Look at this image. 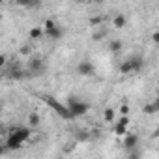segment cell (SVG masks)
Returning a JSON list of instances; mask_svg holds the SVG:
<instances>
[{"mask_svg":"<svg viewBox=\"0 0 159 159\" xmlns=\"http://www.w3.org/2000/svg\"><path fill=\"white\" fill-rule=\"evenodd\" d=\"M0 4H2V2H0Z\"/></svg>","mask_w":159,"mask_h":159,"instance_id":"cell-29","label":"cell"},{"mask_svg":"<svg viewBox=\"0 0 159 159\" xmlns=\"http://www.w3.org/2000/svg\"><path fill=\"white\" fill-rule=\"evenodd\" d=\"M39 124H41L39 114H38V112H30V114H28V125H30V127H39Z\"/></svg>","mask_w":159,"mask_h":159,"instance_id":"cell-12","label":"cell"},{"mask_svg":"<svg viewBox=\"0 0 159 159\" xmlns=\"http://www.w3.org/2000/svg\"><path fill=\"white\" fill-rule=\"evenodd\" d=\"M112 25H114V28H124V26L127 25V19H125V15H122V13L114 15V19H112Z\"/></svg>","mask_w":159,"mask_h":159,"instance_id":"cell-11","label":"cell"},{"mask_svg":"<svg viewBox=\"0 0 159 159\" xmlns=\"http://www.w3.org/2000/svg\"><path fill=\"white\" fill-rule=\"evenodd\" d=\"M142 64H144L142 56L133 54V56L122 60V64H120V73H122V75H131V73H135V71H140V69H142Z\"/></svg>","mask_w":159,"mask_h":159,"instance_id":"cell-3","label":"cell"},{"mask_svg":"<svg viewBox=\"0 0 159 159\" xmlns=\"http://www.w3.org/2000/svg\"><path fill=\"white\" fill-rule=\"evenodd\" d=\"M0 21H2V13H0Z\"/></svg>","mask_w":159,"mask_h":159,"instance_id":"cell-27","label":"cell"},{"mask_svg":"<svg viewBox=\"0 0 159 159\" xmlns=\"http://www.w3.org/2000/svg\"><path fill=\"white\" fill-rule=\"evenodd\" d=\"M124 148L127 150V152H131V150H137V146H139V135L137 133H131V131H127L124 137Z\"/></svg>","mask_w":159,"mask_h":159,"instance_id":"cell-7","label":"cell"},{"mask_svg":"<svg viewBox=\"0 0 159 159\" xmlns=\"http://www.w3.org/2000/svg\"><path fill=\"white\" fill-rule=\"evenodd\" d=\"M54 159H64V157H54Z\"/></svg>","mask_w":159,"mask_h":159,"instance_id":"cell-25","label":"cell"},{"mask_svg":"<svg viewBox=\"0 0 159 159\" xmlns=\"http://www.w3.org/2000/svg\"><path fill=\"white\" fill-rule=\"evenodd\" d=\"M21 54H30V47L28 45H23L21 47Z\"/></svg>","mask_w":159,"mask_h":159,"instance_id":"cell-22","label":"cell"},{"mask_svg":"<svg viewBox=\"0 0 159 159\" xmlns=\"http://www.w3.org/2000/svg\"><path fill=\"white\" fill-rule=\"evenodd\" d=\"M32 137V131L30 127H15L10 131V135L6 137V142H4V148L10 150V152H17L23 148V144Z\"/></svg>","mask_w":159,"mask_h":159,"instance_id":"cell-1","label":"cell"},{"mask_svg":"<svg viewBox=\"0 0 159 159\" xmlns=\"http://www.w3.org/2000/svg\"><path fill=\"white\" fill-rule=\"evenodd\" d=\"M6 64H8V58H6V54H0V69H2Z\"/></svg>","mask_w":159,"mask_h":159,"instance_id":"cell-21","label":"cell"},{"mask_svg":"<svg viewBox=\"0 0 159 159\" xmlns=\"http://www.w3.org/2000/svg\"><path fill=\"white\" fill-rule=\"evenodd\" d=\"M152 39H153V41L157 43V41H159V34H157V32H153V36H152Z\"/></svg>","mask_w":159,"mask_h":159,"instance_id":"cell-23","label":"cell"},{"mask_svg":"<svg viewBox=\"0 0 159 159\" xmlns=\"http://www.w3.org/2000/svg\"><path fill=\"white\" fill-rule=\"evenodd\" d=\"M45 34H43V28L41 26H32L30 30H28V38L32 39V41H38V39H41Z\"/></svg>","mask_w":159,"mask_h":159,"instance_id":"cell-9","label":"cell"},{"mask_svg":"<svg viewBox=\"0 0 159 159\" xmlns=\"http://www.w3.org/2000/svg\"><path fill=\"white\" fill-rule=\"evenodd\" d=\"M0 109H2V105H0Z\"/></svg>","mask_w":159,"mask_h":159,"instance_id":"cell-28","label":"cell"},{"mask_svg":"<svg viewBox=\"0 0 159 159\" xmlns=\"http://www.w3.org/2000/svg\"><path fill=\"white\" fill-rule=\"evenodd\" d=\"M127 159H140V152L139 150H131L129 155H127Z\"/></svg>","mask_w":159,"mask_h":159,"instance_id":"cell-18","label":"cell"},{"mask_svg":"<svg viewBox=\"0 0 159 159\" xmlns=\"http://www.w3.org/2000/svg\"><path fill=\"white\" fill-rule=\"evenodd\" d=\"M41 28H43V34H45V36H49V38H51V39H54V41H56V39H60V38L64 36L62 26H60L54 19H47V21H45V25H43Z\"/></svg>","mask_w":159,"mask_h":159,"instance_id":"cell-5","label":"cell"},{"mask_svg":"<svg viewBox=\"0 0 159 159\" xmlns=\"http://www.w3.org/2000/svg\"><path fill=\"white\" fill-rule=\"evenodd\" d=\"M77 73L81 75V77H92L96 73V67L90 60H83V62H79L77 66Z\"/></svg>","mask_w":159,"mask_h":159,"instance_id":"cell-6","label":"cell"},{"mask_svg":"<svg viewBox=\"0 0 159 159\" xmlns=\"http://www.w3.org/2000/svg\"><path fill=\"white\" fill-rule=\"evenodd\" d=\"M157 111H159V105H157V101H152V103L144 105V114H155Z\"/></svg>","mask_w":159,"mask_h":159,"instance_id":"cell-14","label":"cell"},{"mask_svg":"<svg viewBox=\"0 0 159 159\" xmlns=\"http://www.w3.org/2000/svg\"><path fill=\"white\" fill-rule=\"evenodd\" d=\"M0 131H2V124H0Z\"/></svg>","mask_w":159,"mask_h":159,"instance_id":"cell-26","label":"cell"},{"mask_svg":"<svg viewBox=\"0 0 159 159\" xmlns=\"http://www.w3.org/2000/svg\"><path fill=\"white\" fill-rule=\"evenodd\" d=\"M103 120H105L107 124H114V120H116V112H114L112 107H107V109H105V112H103Z\"/></svg>","mask_w":159,"mask_h":159,"instance_id":"cell-10","label":"cell"},{"mask_svg":"<svg viewBox=\"0 0 159 159\" xmlns=\"http://www.w3.org/2000/svg\"><path fill=\"white\" fill-rule=\"evenodd\" d=\"M47 103H49V105H51V109H54V111H56L62 118H67V120L71 118V116H69V112H67V109H66V105L58 103L56 99H47Z\"/></svg>","mask_w":159,"mask_h":159,"instance_id":"cell-8","label":"cell"},{"mask_svg":"<svg viewBox=\"0 0 159 159\" xmlns=\"http://www.w3.org/2000/svg\"><path fill=\"white\" fill-rule=\"evenodd\" d=\"M4 152H6V148H4V144H0V155H2Z\"/></svg>","mask_w":159,"mask_h":159,"instance_id":"cell-24","label":"cell"},{"mask_svg":"<svg viewBox=\"0 0 159 159\" xmlns=\"http://www.w3.org/2000/svg\"><path fill=\"white\" fill-rule=\"evenodd\" d=\"M77 139H79V140H88L90 135H88V131H83V129H81V131H77Z\"/></svg>","mask_w":159,"mask_h":159,"instance_id":"cell-17","label":"cell"},{"mask_svg":"<svg viewBox=\"0 0 159 159\" xmlns=\"http://www.w3.org/2000/svg\"><path fill=\"white\" fill-rule=\"evenodd\" d=\"M120 114L122 116H129V105H122L120 107Z\"/></svg>","mask_w":159,"mask_h":159,"instance_id":"cell-19","label":"cell"},{"mask_svg":"<svg viewBox=\"0 0 159 159\" xmlns=\"http://www.w3.org/2000/svg\"><path fill=\"white\" fill-rule=\"evenodd\" d=\"M66 109H67L71 118H79V116H84L90 111V105L83 99H79V98H69L66 101Z\"/></svg>","mask_w":159,"mask_h":159,"instance_id":"cell-2","label":"cell"},{"mask_svg":"<svg viewBox=\"0 0 159 159\" xmlns=\"http://www.w3.org/2000/svg\"><path fill=\"white\" fill-rule=\"evenodd\" d=\"M105 38V32H94V41H99Z\"/></svg>","mask_w":159,"mask_h":159,"instance_id":"cell-20","label":"cell"},{"mask_svg":"<svg viewBox=\"0 0 159 159\" xmlns=\"http://www.w3.org/2000/svg\"><path fill=\"white\" fill-rule=\"evenodd\" d=\"M112 131H114V135H118V137H124L127 131H129V127H125V125H122V124H112Z\"/></svg>","mask_w":159,"mask_h":159,"instance_id":"cell-13","label":"cell"},{"mask_svg":"<svg viewBox=\"0 0 159 159\" xmlns=\"http://www.w3.org/2000/svg\"><path fill=\"white\" fill-rule=\"evenodd\" d=\"M47 66L41 56H30L28 66H26V77H41L45 73Z\"/></svg>","mask_w":159,"mask_h":159,"instance_id":"cell-4","label":"cell"},{"mask_svg":"<svg viewBox=\"0 0 159 159\" xmlns=\"http://www.w3.org/2000/svg\"><path fill=\"white\" fill-rule=\"evenodd\" d=\"M122 47H124V43H122L120 39H114V41H111V45H109V49H111L112 52H118V51H122Z\"/></svg>","mask_w":159,"mask_h":159,"instance_id":"cell-15","label":"cell"},{"mask_svg":"<svg viewBox=\"0 0 159 159\" xmlns=\"http://www.w3.org/2000/svg\"><path fill=\"white\" fill-rule=\"evenodd\" d=\"M114 122H116V124H122V125H125V127H129V116H120V118H116Z\"/></svg>","mask_w":159,"mask_h":159,"instance_id":"cell-16","label":"cell"}]
</instances>
